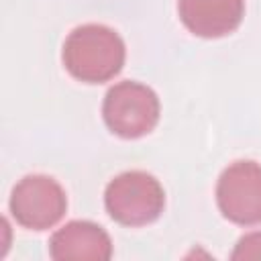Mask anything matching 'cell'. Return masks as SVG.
I'll use <instances>...</instances> for the list:
<instances>
[{"label": "cell", "mask_w": 261, "mask_h": 261, "mask_svg": "<svg viewBox=\"0 0 261 261\" xmlns=\"http://www.w3.org/2000/svg\"><path fill=\"white\" fill-rule=\"evenodd\" d=\"M65 69L84 84H104L120 73L126 57L124 41L104 24H82L63 43Z\"/></svg>", "instance_id": "obj_1"}, {"label": "cell", "mask_w": 261, "mask_h": 261, "mask_svg": "<svg viewBox=\"0 0 261 261\" xmlns=\"http://www.w3.org/2000/svg\"><path fill=\"white\" fill-rule=\"evenodd\" d=\"M104 206L114 222L122 226H145L161 216L165 192L151 173L124 171L106 186Z\"/></svg>", "instance_id": "obj_2"}, {"label": "cell", "mask_w": 261, "mask_h": 261, "mask_svg": "<svg viewBox=\"0 0 261 261\" xmlns=\"http://www.w3.org/2000/svg\"><path fill=\"white\" fill-rule=\"evenodd\" d=\"M157 94L139 82L114 84L102 102V118L106 126L122 139H139L149 135L159 122Z\"/></svg>", "instance_id": "obj_3"}, {"label": "cell", "mask_w": 261, "mask_h": 261, "mask_svg": "<svg viewBox=\"0 0 261 261\" xmlns=\"http://www.w3.org/2000/svg\"><path fill=\"white\" fill-rule=\"evenodd\" d=\"M8 206L20 226L45 230L63 218L67 210V196L53 177L35 173L24 175L14 186Z\"/></svg>", "instance_id": "obj_4"}, {"label": "cell", "mask_w": 261, "mask_h": 261, "mask_svg": "<svg viewBox=\"0 0 261 261\" xmlns=\"http://www.w3.org/2000/svg\"><path fill=\"white\" fill-rule=\"evenodd\" d=\"M216 204L222 216L239 226L261 222V165L234 161L218 177Z\"/></svg>", "instance_id": "obj_5"}, {"label": "cell", "mask_w": 261, "mask_h": 261, "mask_svg": "<svg viewBox=\"0 0 261 261\" xmlns=\"http://www.w3.org/2000/svg\"><path fill=\"white\" fill-rule=\"evenodd\" d=\"M184 27L202 39L230 35L245 16V0H177Z\"/></svg>", "instance_id": "obj_6"}, {"label": "cell", "mask_w": 261, "mask_h": 261, "mask_svg": "<svg viewBox=\"0 0 261 261\" xmlns=\"http://www.w3.org/2000/svg\"><path fill=\"white\" fill-rule=\"evenodd\" d=\"M49 255L55 261H106L112 257L108 232L90 220H71L53 232Z\"/></svg>", "instance_id": "obj_7"}, {"label": "cell", "mask_w": 261, "mask_h": 261, "mask_svg": "<svg viewBox=\"0 0 261 261\" xmlns=\"http://www.w3.org/2000/svg\"><path fill=\"white\" fill-rule=\"evenodd\" d=\"M234 261H247V259H261V230L249 232L239 239L232 255Z\"/></svg>", "instance_id": "obj_8"}]
</instances>
